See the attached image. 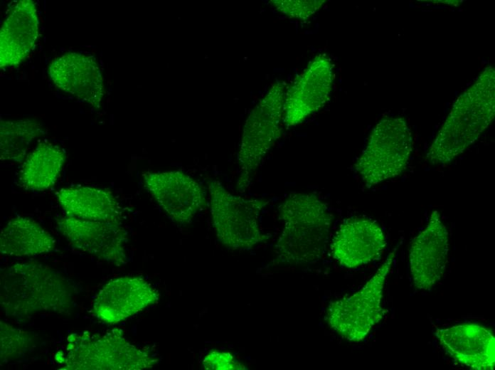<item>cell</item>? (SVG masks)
Returning <instances> with one entry per match:
<instances>
[{
	"label": "cell",
	"instance_id": "8fae6325",
	"mask_svg": "<svg viewBox=\"0 0 495 370\" xmlns=\"http://www.w3.org/2000/svg\"><path fill=\"white\" fill-rule=\"evenodd\" d=\"M145 189L174 222L186 224L206 205L203 186L181 171H147L142 174Z\"/></svg>",
	"mask_w": 495,
	"mask_h": 370
},
{
	"label": "cell",
	"instance_id": "2e32d148",
	"mask_svg": "<svg viewBox=\"0 0 495 370\" xmlns=\"http://www.w3.org/2000/svg\"><path fill=\"white\" fill-rule=\"evenodd\" d=\"M435 335L454 360L476 370H493L495 337L491 329L474 323L437 328Z\"/></svg>",
	"mask_w": 495,
	"mask_h": 370
},
{
	"label": "cell",
	"instance_id": "9a60e30c",
	"mask_svg": "<svg viewBox=\"0 0 495 370\" xmlns=\"http://www.w3.org/2000/svg\"><path fill=\"white\" fill-rule=\"evenodd\" d=\"M54 85L65 92L98 109L105 95L104 80L96 59L70 52L53 60L48 70Z\"/></svg>",
	"mask_w": 495,
	"mask_h": 370
},
{
	"label": "cell",
	"instance_id": "7a4b0ae2",
	"mask_svg": "<svg viewBox=\"0 0 495 370\" xmlns=\"http://www.w3.org/2000/svg\"><path fill=\"white\" fill-rule=\"evenodd\" d=\"M282 231L275 245L278 262L311 265L324 255L334 216L327 204L314 193L289 194L279 205Z\"/></svg>",
	"mask_w": 495,
	"mask_h": 370
},
{
	"label": "cell",
	"instance_id": "d6986e66",
	"mask_svg": "<svg viewBox=\"0 0 495 370\" xmlns=\"http://www.w3.org/2000/svg\"><path fill=\"white\" fill-rule=\"evenodd\" d=\"M53 236L31 218L17 216L1 228L0 253L4 256H36L53 251Z\"/></svg>",
	"mask_w": 495,
	"mask_h": 370
},
{
	"label": "cell",
	"instance_id": "4fadbf2b",
	"mask_svg": "<svg viewBox=\"0 0 495 370\" xmlns=\"http://www.w3.org/2000/svg\"><path fill=\"white\" fill-rule=\"evenodd\" d=\"M386 246L382 227L375 220L353 216L344 220L333 236L332 258L342 267L355 269L378 258Z\"/></svg>",
	"mask_w": 495,
	"mask_h": 370
},
{
	"label": "cell",
	"instance_id": "ffe728a7",
	"mask_svg": "<svg viewBox=\"0 0 495 370\" xmlns=\"http://www.w3.org/2000/svg\"><path fill=\"white\" fill-rule=\"evenodd\" d=\"M65 159V150L58 144L40 142L24 159L18 174V184L32 191L51 188L60 176Z\"/></svg>",
	"mask_w": 495,
	"mask_h": 370
},
{
	"label": "cell",
	"instance_id": "ac0fdd59",
	"mask_svg": "<svg viewBox=\"0 0 495 370\" xmlns=\"http://www.w3.org/2000/svg\"><path fill=\"white\" fill-rule=\"evenodd\" d=\"M58 201L66 215L97 221H122V207L110 191L105 189L73 186L57 192Z\"/></svg>",
	"mask_w": 495,
	"mask_h": 370
},
{
	"label": "cell",
	"instance_id": "9c48e42d",
	"mask_svg": "<svg viewBox=\"0 0 495 370\" xmlns=\"http://www.w3.org/2000/svg\"><path fill=\"white\" fill-rule=\"evenodd\" d=\"M334 64L325 53L316 55L286 88L283 122L294 127L321 110L329 100Z\"/></svg>",
	"mask_w": 495,
	"mask_h": 370
},
{
	"label": "cell",
	"instance_id": "3957f363",
	"mask_svg": "<svg viewBox=\"0 0 495 370\" xmlns=\"http://www.w3.org/2000/svg\"><path fill=\"white\" fill-rule=\"evenodd\" d=\"M495 115V72L486 68L455 100L429 147L426 158L447 164L462 154L491 123Z\"/></svg>",
	"mask_w": 495,
	"mask_h": 370
},
{
	"label": "cell",
	"instance_id": "ba28073f",
	"mask_svg": "<svg viewBox=\"0 0 495 370\" xmlns=\"http://www.w3.org/2000/svg\"><path fill=\"white\" fill-rule=\"evenodd\" d=\"M395 255V250H393L374 275L357 292L329 303L325 319L331 330L348 342H359L383 319L384 285Z\"/></svg>",
	"mask_w": 495,
	"mask_h": 370
},
{
	"label": "cell",
	"instance_id": "52a82bcc",
	"mask_svg": "<svg viewBox=\"0 0 495 370\" xmlns=\"http://www.w3.org/2000/svg\"><path fill=\"white\" fill-rule=\"evenodd\" d=\"M412 145V134L404 118L383 117L371 131L354 170L368 186L393 179L405 169Z\"/></svg>",
	"mask_w": 495,
	"mask_h": 370
},
{
	"label": "cell",
	"instance_id": "e0dca14e",
	"mask_svg": "<svg viewBox=\"0 0 495 370\" xmlns=\"http://www.w3.org/2000/svg\"><path fill=\"white\" fill-rule=\"evenodd\" d=\"M38 18L31 0L17 1L0 30V67L17 65L28 56L38 36Z\"/></svg>",
	"mask_w": 495,
	"mask_h": 370
},
{
	"label": "cell",
	"instance_id": "5bb4252c",
	"mask_svg": "<svg viewBox=\"0 0 495 370\" xmlns=\"http://www.w3.org/2000/svg\"><path fill=\"white\" fill-rule=\"evenodd\" d=\"M157 290L141 277L124 276L108 282L96 295L92 312L100 320L117 324L155 304Z\"/></svg>",
	"mask_w": 495,
	"mask_h": 370
},
{
	"label": "cell",
	"instance_id": "7c38bea8",
	"mask_svg": "<svg viewBox=\"0 0 495 370\" xmlns=\"http://www.w3.org/2000/svg\"><path fill=\"white\" fill-rule=\"evenodd\" d=\"M449 249V233L438 211H433L426 226L412 239L409 268L414 286L429 290L444 276Z\"/></svg>",
	"mask_w": 495,
	"mask_h": 370
},
{
	"label": "cell",
	"instance_id": "6da1fadb",
	"mask_svg": "<svg viewBox=\"0 0 495 370\" xmlns=\"http://www.w3.org/2000/svg\"><path fill=\"white\" fill-rule=\"evenodd\" d=\"M75 292L70 280L39 262L17 263L0 271L1 309L16 320L41 312L66 313L73 305Z\"/></svg>",
	"mask_w": 495,
	"mask_h": 370
},
{
	"label": "cell",
	"instance_id": "603a6c76",
	"mask_svg": "<svg viewBox=\"0 0 495 370\" xmlns=\"http://www.w3.org/2000/svg\"><path fill=\"white\" fill-rule=\"evenodd\" d=\"M271 4L284 16L293 19L307 20L323 6L324 0H274Z\"/></svg>",
	"mask_w": 495,
	"mask_h": 370
},
{
	"label": "cell",
	"instance_id": "30bf717a",
	"mask_svg": "<svg viewBox=\"0 0 495 370\" xmlns=\"http://www.w3.org/2000/svg\"><path fill=\"white\" fill-rule=\"evenodd\" d=\"M56 226L75 248L117 266L127 263L128 237L122 221H89L65 214L56 219Z\"/></svg>",
	"mask_w": 495,
	"mask_h": 370
},
{
	"label": "cell",
	"instance_id": "cb8c5ba5",
	"mask_svg": "<svg viewBox=\"0 0 495 370\" xmlns=\"http://www.w3.org/2000/svg\"><path fill=\"white\" fill-rule=\"evenodd\" d=\"M207 370H245L246 366L228 352L211 350L203 360Z\"/></svg>",
	"mask_w": 495,
	"mask_h": 370
},
{
	"label": "cell",
	"instance_id": "7402d4cb",
	"mask_svg": "<svg viewBox=\"0 0 495 370\" xmlns=\"http://www.w3.org/2000/svg\"><path fill=\"white\" fill-rule=\"evenodd\" d=\"M0 360L4 364L30 352L34 346L33 335L27 331L0 322Z\"/></svg>",
	"mask_w": 495,
	"mask_h": 370
},
{
	"label": "cell",
	"instance_id": "8992f818",
	"mask_svg": "<svg viewBox=\"0 0 495 370\" xmlns=\"http://www.w3.org/2000/svg\"><path fill=\"white\" fill-rule=\"evenodd\" d=\"M285 90L283 82H275L245 120L238 154L240 191L250 186L265 155L281 135Z\"/></svg>",
	"mask_w": 495,
	"mask_h": 370
},
{
	"label": "cell",
	"instance_id": "5b68a950",
	"mask_svg": "<svg viewBox=\"0 0 495 370\" xmlns=\"http://www.w3.org/2000/svg\"><path fill=\"white\" fill-rule=\"evenodd\" d=\"M208 187L213 228L225 247L250 250L270 239L260 219L268 200L235 195L215 179L209 180Z\"/></svg>",
	"mask_w": 495,
	"mask_h": 370
},
{
	"label": "cell",
	"instance_id": "44dd1931",
	"mask_svg": "<svg viewBox=\"0 0 495 370\" xmlns=\"http://www.w3.org/2000/svg\"><path fill=\"white\" fill-rule=\"evenodd\" d=\"M42 134V125L36 120H1V160L10 162L24 161L33 141Z\"/></svg>",
	"mask_w": 495,
	"mask_h": 370
},
{
	"label": "cell",
	"instance_id": "277c9868",
	"mask_svg": "<svg viewBox=\"0 0 495 370\" xmlns=\"http://www.w3.org/2000/svg\"><path fill=\"white\" fill-rule=\"evenodd\" d=\"M66 340L65 355L57 359L65 370H140L152 368L159 361L132 344L121 329L103 334L75 332Z\"/></svg>",
	"mask_w": 495,
	"mask_h": 370
}]
</instances>
